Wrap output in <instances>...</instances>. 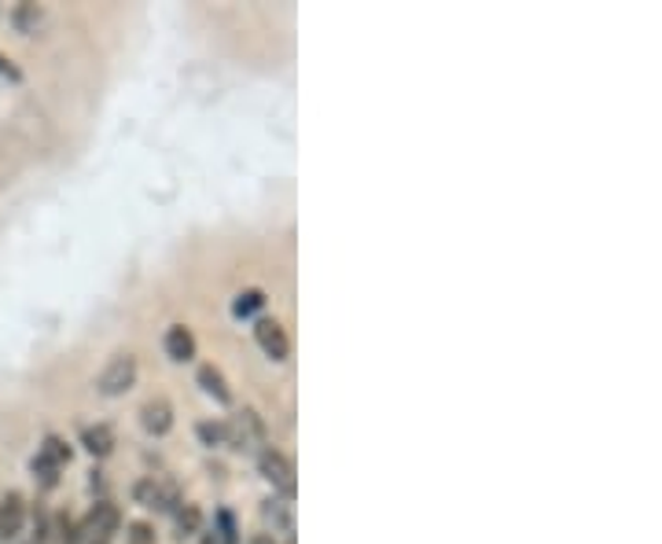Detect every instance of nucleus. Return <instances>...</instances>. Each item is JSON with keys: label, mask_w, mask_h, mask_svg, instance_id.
I'll list each match as a JSON object with an SVG mask.
<instances>
[{"label": "nucleus", "mask_w": 662, "mask_h": 544, "mask_svg": "<svg viewBox=\"0 0 662 544\" xmlns=\"http://www.w3.org/2000/svg\"><path fill=\"white\" fill-rule=\"evenodd\" d=\"M174 523H177V537H180V541H185V537H196L199 530H203V512H199L196 504H177Z\"/></svg>", "instance_id": "14"}, {"label": "nucleus", "mask_w": 662, "mask_h": 544, "mask_svg": "<svg viewBox=\"0 0 662 544\" xmlns=\"http://www.w3.org/2000/svg\"><path fill=\"white\" fill-rule=\"evenodd\" d=\"M125 544H155V530L147 523H133L130 534H125Z\"/></svg>", "instance_id": "20"}, {"label": "nucleus", "mask_w": 662, "mask_h": 544, "mask_svg": "<svg viewBox=\"0 0 662 544\" xmlns=\"http://www.w3.org/2000/svg\"><path fill=\"white\" fill-rule=\"evenodd\" d=\"M136 383V357L133 353H114L107 368L100 372L96 379V390L104 393V398H118Z\"/></svg>", "instance_id": "3"}, {"label": "nucleus", "mask_w": 662, "mask_h": 544, "mask_svg": "<svg viewBox=\"0 0 662 544\" xmlns=\"http://www.w3.org/2000/svg\"><path fill=\"white\" fill-rule=\"evenodd\" d=\"M22 523H27V501L22 493H8L0 501V544L15 541L22 534Z\"/></svg>", "instance_id": "8"}, {"label": "nucleus", "mask_w": 662, "mask_h": 544, "mask_svg": "<svg viewBox=\"0 0 662 544\" xmlns=\"http://www.w3.org/2000/svg\"><path fill=\"white\" fill-rule=\"evenodd\" d=\"M261 306H266V295H261V291H244V295H236L232 312H236V317H255Z\"/></svg>", "instance_id": "15"}, {"label": "nucleus", "mask_w": 662, "mask_h": 544, "mask_svg": "<svg viewBox=\"0 0 662 544\" xmlns=\"http://www.w3.org/2000/svg\"><path fill=\"white\" fill-rule=\"evenodd\" d=\"M247 544H277V541H272L269 534H255V537H250Z\"/></svg>", "instance_id": "22"}, {"label": "nucleus", "mask_w": 662, "mask_h": 544, "mask_svg": "<svg viewBox=\"0 0 662 544\" xmlns=\"http://www.w3.org/2000/svg\"><path fill=\"white\" fill-rule=\"evenodd\" d=\"M133 496H136V504L155 507V512H177V504H180L177 485L169 479H163V474H152V479L136 482Z\"/></svg>", "instance_id": "4"}, {"label": "nucleus", "mask_w": 662, "mask_h": 544, "mask_svg": "<svg viewBox=\"0 0 662 544\" xmlns=\"http://www.w3.org/2000/svg\"><path fill=\"white\" fill-rule=\"evenodd\" d=\"M82 445L89 449L93 456H107L111 449H114V431L107 423H96V427H89V431L82 434Z\"/></svg>", "instance_id": "13"}, {"label": "nucleus", "mask_w": 662, "mask_h": 544, "mask_svg": "<svg viewBox=\"0 0 662 544\" xmlns=\"http://www.w3.org/2000/svg\"><path fill=\"white\" fill-rule=\"evenodd\" d=\"M266 523L272 526V534H283V537H294V504L288 496H272L266 504Z\"/></svg>", "instance_id": "11"}, {"label": "nucleus", "mask_w": 662, "mask_h": 544, "mask_svg": "<svg viewBox=\"0 0 662 544\" xmlns=\"http://www.w3.org/2000/svg\"><path fill=\"white\" fill-rule=\"evenodd\" d=\"M15 22H19V30H22V33H38L41 8H38V4H22V8L15 11Z\"/></svg>", "instance_id": "17"}, {"label": "nucleus", "mask_w": 662, "mask_h": 544, "mask_svg": "<svg viewBox=\"0 0 662 544\" xmlns=\"http://www.w3.org/2000/svg\"><path fill=\"white\" fill-rule=\"evenodd\" d=\"M196 434H199V442H203V445H210V449L225 445V423H199V427H196Z\"/></svg>", "instance_id": "18"}, {"label": "nucleus", "mask_w": 662, "mask_h": 544, "mask_svg": "<svg viewBox=\"0 0 662 544\" xmlns=\"http://www.w3.org/2000/svg\"><path fill=\"white\" fill-rule=\"evenodd\" d=\"M255 339H258L261 350H266L269 361H288L291 339H288V331H283L280 320H258L255 324Z\"/></svg>", "instance_id": "7"}, {"label": "nucleus", "mask_w": 662, "mask_h": 544, "mask_svg": "<svg viewBox=\"0 0 662 544\" xmlns=\"http://www.w3.org/2000/svg\"><path fill=\"white\" fill-rule=\"evenodd\" d=\"M258 464H261V474H266V482L272 485V490H280V496H294V464L283 453H277V449H266V453L258 456Z\"/></svg>", "instance_id": "5"}, {"label": "nucleus", "mask_w": 662, "mask_h": 544, "mask_svg": "<svg viewBox=\"0 0 662 544\" xmlns=\"http://www.w3.org/2000/svg\"><path fill=\"white\" fill-rule=\"evenodd\" d=\"M141 423H144V431H147V434H155V438L169 434V427H174V404H169L166 398H152V401H144V409H141Z\"/></svg>", "instance_id": "9"}, {"label": "nucleus", "mask_w": 662, "mask_h": 544, "mask_svg": "<svg viewBox=\"0 0 662 544\" xmlns=\"http://www.w3.org/2000/svg\"><path fill=\"white\" fill-rule=\"evenodd\" d=\"M122 515L111 501H100L82 523H77V544H111V537L118 534Z\"/></svg>", "instance_id": "2"}, {"label": "nucleus", "mask_w": 662, "mask_h": 544, "mask_svg": "<svg viewBox=\"0 0 662 544\" xmlns=\"http://www.w3.org/2000/svg\"><path fill=\"white\" fill-rule=\"evenodd\" d=\"M166 353H169V361H177V365L196 361V335H192L185 324H174V328L166 331Z\"/></svg>", "instance_id": "10"}, {"label": "nucleus", "mask_w": 662, "mask_h": 544, "mask_svg": "<svg viewBox=\"0 0 662 544\" xmlns=\"http://www.w3.org/2000/svg\"><path fill=\"white\" fill-rule=\"evenodd\" d=\"M214 530L225 537V544H239V530H236V519L232 512H218L214 515Z\"/></svg>", "instance_id": "19"}, {"label": "nucleus", "mask_w": 662, "mask_h": 544, "mask_svg": "<svg viewBox=\"0 0 662 544\" xmlns=\"http://www.w3.org/2000/svg\"><path fill=\"white\" fill-rule=\"evenodd\" d=\"M225 445H232L236 453H250L261 456L266 453V423L255 409H239L232 420L225 423Z\"/></svg>", "instance_id": "1"}, {"label": "nucleus", "mask_w": 662, "mask_h": 544, "mask_svg": "<svg viewBox=\"0 0 662 544\" xmlns=\"http://www.w3.org/2000/svg\"><path fill=\"white\" fill-rule=\"evenodd\" d=\"M0 81H19V66L0 55Z\"/></svg>", "instance_id": "21"}, {"label": "nucleus", "mask_w": 662, "mask_h": 544, "mask_svg": "<svg viewBox=\"0 0 662 544\" xmlns=\"http://www.w3.org/2000/svg\"><path fill=\"white\" fill-rule=\"evenodd\" d=\"M49 534L60 544H77V523L71 515H60L55 519V526H49Z\"/></svg>", "instance_id": "16"}, {"label": "nucleus", "mask_w": 662, "mask_h": 544, "mask_svg": "<svg viewBox=\"0 0 662 544\" xmlns=\"http://www.w3.org/2000/svg\"><path fill=\"white\" fill-rule=\"evenodd\" d=\"M63 464H71V445L63 438H44L38 460H33V474H41L44 485H55V474Z\"/></svg>", "instance_id": "6"}, {"label": "nucleus", "mask_w": 662, "mask_h": 544, "mask_svg": "<svg viewBox=\"0 0 662 544\" xmlns=\"http://www.w3.org/2000/svg\"><path fill=\"white\" fill-rule=\"evenodd\" d=\"M199 387L207 390L210 398H218L221 404H232V390H228L225 376H221V368H214V365H203V368H199Z\"/></svg>", "instance_id": "12"}]
</instances>
